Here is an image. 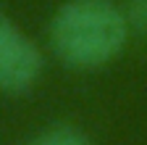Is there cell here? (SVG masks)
I'll return each instance as SVG.
<instances>
[{"label":"cell","instance_id":"7a4b0ae2","mask_svg":"<svg viewBox=\"0 0 147 145\" xmlns=\"http://www.w3.org/2000/svg\"><path fill=\"white\" fill-rule=\"evenodd\" d=\"M42 71V56L37 45L8 16L0 13V90L24 93Z\"/></svg>","mask_w":147,"mask_h":145},{"label":"cell","instance_id":"6da1fadb","mask_svg":"<svg viewBox=\"0 0 147 145\" xmlns=\"http://www.w3.org/2000/svg\"><path fill=\"white\" fill-rule=\"evenodd\" d=\"M126 34V16L110 0H68L50 27L58 58L74 69H97L110 63L123 50Z\"/></svg>","mask_w":147,"mask_h":145},{"label":"cell","instance_id":"277c9868","mask_svg":"<svg viewBox=\"0 0 147 145\" xmlns=\"http://www.w3.org/2000/svg\"><path fill=\"white\" fill-rule=\"evenodd\" d=\"M123 16L129 29L147 34V0H123Z\"/></svg>","mask_w":147,"mask_h":145},{"label":"cell","instance_id":"3957f363","mask_svg":"<svg viewBox=\"0 0 147 145\" xmlns=\"http://www.w3.org/2000/svg\"><path fill=\"white\" fill-rule=\"evenodd\" d=\"M32 145H89V142L71 127H55V129H47L40 137H34Z\"/></svg>","mask_w":147,"mask_h":145}]
</instances>
